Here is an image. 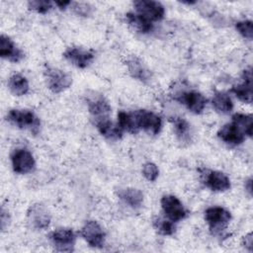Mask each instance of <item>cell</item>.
I'll return each instance as SVG.
<instances>
[{
    "label": "cell",
    "mask_w": 253,
    "mask_h": 253,
    "mask_svg": "<svg viewBox=\"0 0 253 253\" xmlns=\"http://www.w3.org/2000/svg\"><path fill=\"white\" fill-rule=\"evenodd\" d=\"M7 121L22 129H28L34 134L40 130L41 121L39 117L30 110L12 109L7 114Z\"/></svg>",
    "instance_id": "cell-1"
},
{
    "label": "cell",
    "mask_w": 253,
    "mask_h": 253,
    "mask_svg": "<svg viewBox=\"0 0 253 253\" xmlns=\"http://www.w3.org/2000/svg\"><path fill=\"white\" fill-rule=\"evenodd\" d=\"M205 219L212 234L224 230L231 219V213L221 207H211L205 211Z\"/></svg>",
    "instance_id": "cell-2"
},
{
    "label": "cell",
    "mask_w": 253,
    "mask_h": 253,
    "mask_svg": "<svg viewBox=\"0 0 253 253\" xmlns=\"http://www.w3.org/2000/svg\"><path fill=\"white\" fill-rule=\"evenodd\" d=\"M132 115L138 131L143 129L150 134L155 135L159 133L162 126V121L158 115L147 110H137L132 112Z\"/></svg>",
    "instance_id": "cell-3"
},
{
    "label": "cell",
    "mask_w": 253,
    "mask_h": 253,
    "mask_svg": "<svg viewBox=\"0 0 253 253\" xmlns=\"http://www.w3.org/2000/svg\"><path fill=\"white\" fill-rule=\"evenodd\" d=\"M44 77L48 89L53 93H60L72 84V77L64 70L47 66L44 70Z\"/></svg>",
    "instance_id": "cell-4"
},
{
    "label": "cell",
    "mask_w": 253,
    "mask_h": 253,
    "mask_svg": "<svg viewBox=\"0 0 253 253\" xmlns=\"http://www.w3.org/2000/svg\"><path fill=\"white\" fill-rule=\"evenodd\" d=\"M135 13L139 14L150 22L160 21L164 18L165 9L164 6L153 0H137L133 2Z\"/></svg>",
    "instance_id": "cell-5"
},
{
    "label": "cell",
    "mask_w": 253,
    "mask_h": 253,
    "mask_svg": "<svg viewBox=\"0 0 253 253\" xmlns=\"http://www.w3.org/2000/svg\"><path fill=\"white\" fill-rule=\"evenodd\" d=\"M160 204L167 218L174 222L184 219L188 214V211L184 208L181 201L173 195L163 196L161 198Z\"/></svg>",
    "instance_id": "cell-6"
},
{
    "label": "cell",
    "mask_w": 253,
    "mask_h": 253,
    "mask_svg": "<svg viewBox=\"0 0 253 253\" xmlns=\"http://www.w3.org/2000/svg\"><path fill=\"white\" fill-rule=\"evenodd\" d=\"M49 239L56 251L71 252L74 249L76 235L70 228H57L50 232Z\"/></svg>",
    "instance_id": "cell-7"
},
{
    "label": "cell",
    "mask_w": 253,
    "mask_h": 253,
    "mask_svg": "<svg viewBox=\"0 0 253 253\" xmlns=\"http://www.w3.org/2000/svg\"><path fill=\"white\" fill-rule=\"evenodd\" d=\"M11 162L14 172L27 174L34 170L36 166L33 154L26 148H16L11 153Z\"/></svg>",
    "instance_id": "cell-8"
},
{
    "label": "cell",
    "mask_w": 253,
    "mask_h": 253,
    "mask_svg": "<svg viewBox=\"0 0 253 253\" xmlns=\"http://www.w3.org/2000/svg\"><path fill=\"white\" fill-rule=\"evenodd\" d=\"M63 56L72 65L83 69L91 64L95 53L92 49H86L80 46H69L63 52Z\"/></svg>",
    "instance_id": "cell-9"
},
{
    "label": "cell",
    "mask_w": 253,
    "mask_h": 253,
    "mask_svg": "<svg viewBox=\"0 0 253 253\" xmlns=\"http://www.w3.org/2000/svg\"><path fill=\"white\" fill-rule=\"evenodd\" d=\"M175 100L185 105L194 114H201L207 105V99L198 91H182L175 96Z\"/></svg>",
    "instance_id": "cell-10"
},
{
    "label": "cell",
    "mask_w": 253,
    "mask_h": 253,
    "mask_svg": "<svg viewBox=\"0 0 253 253\" xmlns=\"http://www.w3.org/2000/svg\"><path fill=\"white\" fill-rule=\"evenodd\" d=\"M83 239L92 247L100 248L105 242V231L101 225L95 220H88L85 222L80 230Z\"/></svg>",
    "instance_id": "cell-11"
},
{
    "label": "cell",
    "mask_w": 253,
    "mask_h": 253,
    "mask_svg": "<svg viewBox=\"0 0 253 253\" xmlns=\"http://www.w3.org/2000/svg\"><path fill=\"white\" fill-rule=\"evenodd\" d=\"M27 218L31 227L37 230L45 229L50 223V214L46 208L41 204H35L29 208Z\"/></svg>",
    "instance_id": "cell-12"
},
{
    "label": "cell",
    "mask_w": 253,
    "mask_h": 253,
    "mask_svg": "<svg viewBox=\"0 0 253 253\" xmlns=\"http://www.w3.org/2000/svg\"><path fill=\"white\" fill-rule=\"evenodd\" d=\"M87 106L89 113L93 116L95 121L109 118L111 106L103 95H88Z\"/></svg>",
    "instance_id": "cell-13"
},
{
    "label": "cell",
    "mask_w": 253,
    "mask_h": 253,
    "mask_svg": "<svg viewBox=\"0 0 253 253\" xmlns=\"http://www.w3.org/2000/svg\"><path fill=\"white\" fill-rule=\"evenodd\" d=\"M203 176L205 185L213 192H225L230 188V180L222 172L207 170Z\"/></svg>",
    "instance_id": "cell-14"
},
{
    "label": "cell",
    "mask_w": 253,
    "mask_h": 253,
    "mask_svg": "<svg viewBox=\"0 0 253 253\" xmlns=\"http://www.w3.org/2000/svg\"><path fill=\"white\" fill-rule=\"evenodd\" d=\"M243 82L237 85H234L230 92H232L238 100L243 103L250 104L252 102V70L249 66L243 71L242 74Z\"/></svg>",
    "instance_id": "cell-15"
},
{
    "label": "cell",
    "mask_w": 253,
    "mask_h": 253,
    "mask_svg": "<svg viewBox=\"0 0 253 253\" xmlns=\"http://www.w3.org/2000/svg\"><path fill=\"white\" fill-rule=\"evenodd\" d=\"M0 55L11 62H19L24 58V52L5 35H2L0 38Z\"/></svg>",
    "instance_id": "cell-16"
},
{
    "label": "cell",
    "mask_w": 253,
    "mask_h": 253,
    "mask_svg": "<svg viewBox=\"0 0 253 253\" xmlns=\"http://www.w3.org/2000/svg\"><path fill=\"white\" fill-rule=\"evenodd\" d=\"M217 136L223 142L230 145H239L245 139V134L233 123L221 126L217 131Z\"/></svg>",
    "instance_id": "cell-17"
},
{
    "label": "cell",
    "mask_w": 253,
    "mask_h": 253,
    "mask_svg": "<svg viewBox=\"0 0 253 253\" xmlns=\"http://www.w3.org/2000/svg\"><path fill=\"white\" fill-rule=\"evenodd\" d=\"M126 65L131 77L141 82H147L150 80L151 73L139 58L135 56L129 57L126 60Z\"/></svg>",
    "instance_id": "cell-18"
},
{
    "label": "cell",
    "mask_w": 253,
    "mask_h": 253,
    "mask_svg": "<svg viewBox=\"0 0 253 253\" xmlns=\"http://www.w3.org/2000/svg\"><path fill=\"white\" fill-rule=\"evenodd\" d=\"M95 125L99 132L109 139H120L123 136V129L119 125H115L109 118L95 121Z\"/></svg>",
    "instance_id": "cell-19"
},
{
    "label": "cell",
    "mask_w": 253,
    "mask_h": 253,
    "mask_svg": "<svg viewBox=\"0 0 253 253\" xmlns=\"http://www.w3.org/2000/svg\"><path fill=\"white\" fill-rule=\"evenodd\" d=\"M118 197L132 209H137L142 205L143 194L138 189L121 188L117 191Z\"/></svg>",
    "instance_id": "cell-20"
},
{
    "label": "cell",
    "mask_w": 253,
    "mask_h": 253,
    "mask_svg": "<svg viewBox=\"0 0 253 253\" xmlns=\"http://www.w3.org/2000/svg\"><path fill=\"white\" fill-rule=\"evenodd\" d=\"M126 18L129 26L140 34H148L153 30L152 22L146 20L137 13L128 12L126 14Z\"/></svg>",
    "instance_id": "cell-21"
},
{
    "label": "cell",
    "mask_w": 253,
    "mask_h": 253,
    "mask_svg": "<svg viewBox=\"0 0 253 253\" xmlns=\"http://www.w3.org/2000/svg\"><path fill=\"white\" fill-rule=\"evenodd\" d=\"M8 88L15 96H23L29 92V82L21 74H13L8 80Z\"/></svg>",
    "instance_id": "cell-22"
},
{
    "label": "cell",
    "mask_w": 253,
    "mask_h": 253,
    "mask_svg": "<svg viewBox=\"0 0 253 253\" xmlns=\"http://www.w3.org/2000/svg\"><path fill=\"white\" fill-rule=\"evenodd\" d=\"M211 105L216 112L221 114H228L233 109L232 100L225 92H216L211 99Z\"/></svg>",
    "instance_id": "cell-23"
},
{
    "label": "cell",
    "mask_w": 253,
    "mask_h": 253,
    "mask_svg": "<svg viewBox=\"0 0 253 253\" xmlns=\"http://www.w3.org/2000/svg\"><path fill=\"white\" fill-rule=\"evenodd\" d=\"M232 122L235 126L239 127V129L245 134V136H252V129H253V119L251 115L240 114L236 113L232 116Z\"/></svg>",
    "instance_id": "cell-24"
},
{
    "label": "cell",
    "mask_w": 253,
    "mask_h": 253,
    "mask_svg": "<svg viewBox=\"0 0 253 253\" xmlns=\"http://www.w3.org/2000/svg\"><path fill=\"white\" fill-rule=\"evenodd\" d=\"M118 125L119 126L124 130H126L127 132H130L132 134L137 133L138 129L136 128L134 118L131 113H126L124 111H121L118 113Z\"/></svg>",
    "instance_id": "cell-25"
},
{
    "label": "cell",
    "mask_w": 253,
    "mask_h": 253,
    "mask_svg": "<svg viewBox=\"0 0 253 253\" xmlns=\"http://www.w3.org/2000/svg\"><path fill=\"white\" fill-rule=\"evenodd\" d=\"M173 125L178 139L180 141H189L191 133V127L189 123L183 118H175V120L173 121Z\"/></svg>",
    "instance_id": "cell-26"
},
{
    "label": "cell",
    "mask_w": 253,
    "mask_h": 253,
    "mask_svg": "<svg viewBox=\"0 0 253 253\" xmlns=\"http://www.w3.org/2000/svg\"><path fill=\"white\" fill-rule=\"evenodd\" d=\"M154 228L162 235H172L176 231V226L174 221L170 219H165L160 216H155L152 220Z\"/></svg>",
    "instance_id": "cell-27"
},
{
    "label": "cell",
    "mask_w": 253,
    "mask_h": 253,
    "mask_svg": "<svg viewBox=\"0 0 253 253\" xmlns=\"http://www.w3.org/2000/svg\"><path fill=\"white\" fill-rule=\"evenodd\" d=\"M235 28L237 32L244 38L249 41L253 38V28H252V21L250 20H244L239 21L235 24Z\"/></svg>",
    "instance_id": "cell-28"
},
{
    "label": "cell",
    "mask_w": 253,
    "mask_h": 253,
    "mask_svg": "<svg viewBox=\"0 0 253 253\" xmlns=\"http://www.w3.org/2000/svg\"><path fill=\"white\" fill-rule=\"evenodd\" d=\"M28 7L40 14H45L52 8V3L47 0H32L28 2Z\"/></svg>",
    "instance_id": "cell-29"
},
{
    "label": "cell",
    "mask_w": 253,
    "mask_h": 253,
    "mask_svg": "<svg viewBox=\"0 0 253 253\" xmlns=\"http://www.w3.org/2000/svg\"><path fill=\"white\" fill-rule=\"evenodd\" d=\"M142 174H143V176L145 177L146 180H148L150 182H153L157 179L159 171H158L157 166L154 163L146 162L142 166Z\"/></svg>",
    "instance_id": "cell-30"
},
{
    "label": "cell",
    "mask_w": 253,
    "mask_h": 253,
    "mask_svg": "<svg viewBox=\"0 0 253 253\" xmlns=\"http://www.w3.org/2000/svg\"><path fill=\"white\" fill-rule=\"evenodd\" d=\"M71 7L72 10L79 16H83V17H87L92 13V6L88 3H83V2H71Z\"/></svg>",
    "instance_id": "cell-31"
},
{
    "label": "cell",
    "mask_w": 253,
    "mask_h": 253,
    "mask_svg": "<svg viewBox=\"0 0 253 253\" xmlns=\"http://www.w3.org/2000/svg\"><path fill=\"white\" fill-rule=\"evenodd\" d=\"M243 246L245 248L248 249V251H252V246H253V237H252V233L249 232L247 235L244 236L243 238V242H242Z\"/></svg>",
    "instance_id": "cell-32"
},
{
    "label": "cell",
    "mask_w": 253,
    "mask_h": 253,
    "mask_svg": "<svg viewBox=\"0 0 253 253\" xmlns=\"http://www.w3.org/2000/svg\"><path fill=\"white\" fill-rule=\"evenodd\" d=\"M55 5L59 9H65L67 6L71 5V2L70 1H55Z\"/></svg>",
    "instance_id": "cell-33"
},
{
    "label": "cell",
    "mask_w": 253,
    "mask_h": 253,
    "mask_svg": "<svg viewBox=\"0 0 253 253\" xmlns=\"http://www.w3.org/2000/svg\"><path fill=\"white\" fill-rule=\"evenodd\" d=\"M245 189L246 191L249 193V195H252V179L249 178L246 182H245Z\"/></svg>",
    "instance_id": "cell-34"
}]
</instances>
